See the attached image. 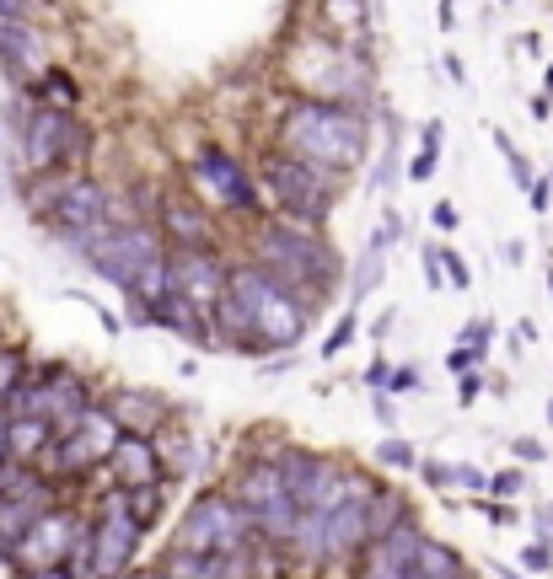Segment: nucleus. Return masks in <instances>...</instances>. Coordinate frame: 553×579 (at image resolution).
Wrapping results in <instances>:
<instances>
[{
  "mask_svg": "<svg viewBox=\"0 0 553 579\" xmlns=\"http://www.w3.org/2000/svg\"><path fill=\"white\" fill-rule=\"evenodd\" d=\"M425 531L414 520H398L393 531L371 537V552H366V575L376 579H419V563H425Z\"/></svg>",
  "mask_w": 553,
  "mask_h": 579,
  "instance_id": "4468645a",
  "label": "nucleus"
},
{
  "mask_svg": "<svg viewBox=\"0 0 553 579\" xmlns=\"http://www.w3.org/2000/svg\"><path fill=\"white\" fill-rule=\"evenodd\" d=\"M522 472H516V467H505V472H494V478H484V488H490L494 499H511V493H522Z\"/></svg>",
  "mask_w": 553,
  "mask_h": 579,
  "instance_id": "2f4dec72",
  "label": "nucleus"
},
{
  "mask_svg": "<svg viewBox=\"0 0 553 579\" xmlns=\"http://www.w3.org/2000/svg\"><path fill=\"white\" fill-rule=\"evenodd\" d=\"M258 269L275 274L285 290L307 296V290L334 284L338 258L312 237V226H302V220H269V226L258 231Z\"/></svg>",
  "mask_w": 553,
  "mask_h": 579,
  "instance_id": "20e7f679",
  "label": "nucleus"
},
{
  "mask_svg": "<svg viewBox=\"0 0 553 579\" xmlns=\"http://www.w3.org/2000/svg\"><path fill=\"white\" fill-rule=\"evenodd\" d=\"M6 123H11V140H17V156L28 172H55L65 161L87 156V129L70 119V108H32L28 97L17 92L11 108H6Z\"/></svg>",
  "mask_w": 553,
  "mask_h": 579,
  "instance_id": "39448f33",
  "label": "nucleus"
},
{
  "mask_svg": "<svg viewBox=\"0 0 553 579\" xmlns=\"http://www.w3.org/2000/svg\"><path fill=\"white\" fill-rule=\"evenodd\" d=\"M462 575V558L441 542H425V563H419V579H457Z\"/></svg>",
  "mask_w": 553,
  "mask_h": 579,
  "instance_id": "5701e85b",
  "label": "nucleus"
},
{
  "mask_svg": "<svg viewBox=\"0 0 553 579\" xmlns=\"http://www.w3.org/2000/svg\"><path fill=\"white\" fill-rule=\"evenodd\" d=\"M387 242H393L387 231H376V237L366 242L361 263H355V284H349V301H366L371 290L382 284V269H387V252H382V247H387Z\"/></svg>",
  "mask_w": 553,
  "mask_h": 579,
  "instance_id": "aec40b11",
  "label": "nucleus"
},
{
  "mask_svg": "<svg viewBox=\"0 0 553 579\" xmlns=\"http://www.w3.org/2000/svg\"><path fill=\"white\" fill-rule=\"evenodd\" d=\"M279 146L317 172H349L366 161V119L334 97H302L279 119Z\"/></svg>",
  "mask_w": 553,
  "mask_h": 579,
  "instance_id": "f03ea898",
  "label": "nucleus"
},
{
  "mask_svg": "<svg viewBox=\"0 0 553 579\" xmlns=\"http://www.w3.org/2000/svg\"><path fill=\"white\" fill-rule=\"evenodd\" d=\"M108 413L119 419V429H135V435H151L156 419H161V402L151 392H119L108 402Z\"/></svg>",
  "mask_w": 553,
  "mask_h": 579,
  "instance_id": "6ab92c4d",
  "label": "nucleus"
},
{
  "mask_svg": "<svg viewBox=\"0 0 553 579\" xmlns=\"http://www.w3.org/2000/svg\"><path fill=\"white\" fill-rule=\"evenodd\" d=\"M478 355H484V349H467V343H457V349L446 355V370H452V376H457V370H473V366H478Z\"/></svg>",
  "mask_w": 553,
  "mask_h": 579,
  "instance_id": "c9c22d12",
  "label": "nucleus"
},
{
  "mask_svg": "<svg viewBox=\"0 0 553 579\" xmlns=\"http://www.w3.org/2000/svg\"><path fill=\"white\" fill-rule=\"evenodd\" d=\"M398 520H408V505H403L398 493H382V488H376V493L366 499V542L371 537H382V531H393Z\"/></svg>",
  "mask_w": 553,
  "mask_h": 579,
  "instance_id": "412c9836",
  "label": "nucleus"
},
{
  "mask_svg": "<svg viewBox=\"0 0 553 579\" xmlns=\"http://www.w3.org/2000/svg\"><path fill=\"white\" fill-rule=\"evenodd\" d=\"M28 370H22V355H11V349H0V392L11 387V381H22Z\"/></svg>",
  "mask_w": 553,
  "mask_h": 579,
  "instance_id": "f704fd0d",
  "label": "nucleus"
},
{
  "mask_svg": "<svg viewBox=\"0 0 553 579\" xmlns=\"http://www.w3.org/2000/svg\"><path fill=\"white\" fill-rule=\"evenodd\" d=\"M92 537V558H87V575H124L135 563V548H140V526L124 510V493H108L97 526H87Z\"/></svg>",
  "mask_w": 553,
  "mask_h": 579,
  "instance_id": "f8f14e48",
  "label": "nucleus"
},
{
  "mask_svg": "<svg viewBox=\"0 0 553 579\" xmlns=\"http://www.w3.org/2000/svg\"><path fill=\"white\" fill-rule=\"evenodd\" d=\"M167 226H172L188 247H205V214H194L188 204H172V210H167Z\"/></svg>",
  "mask_w": 553,
  "mask_h": 579,
  "instance_id": "393cba45",
  "label": "nucleus"
},
{
  "mask_svg": "<svg viewBox=\"0 0 553 579\" xmlns=\"http://www.w3.org/2000/svg\"><path fill=\"white\" fill-rule=\"evenodd\" d=\"M247 531H253V520L237 499H226V493H199L194 505L184 510L178 520V548L188 552H247Z\"/></svg>",
  "mask_w": 553,
  "mask_h": 579,
  "instance_id": "423d86ee",
  "label": "nucleus"
},
{
  "mask_svg": "<svg viewBox=\"0 0 553 579\" xmlns=\"http://www.w3.org/2000/svg\"><path fill=\"white\" fill-rule=\"evenodd\" d=\"M549 87H553V64H549Z\"/></svg>",
  "mask_w": 553,
  "mask_h": 579,
  "instance_id": "3c124183",
  "label": "nucleus"
},
{
  "mask_svg": "<svg viewBox=\"0 0 553 579\" xmlns=\"http://www.w3.org/2000/svg\"><path fill=\"white\" fill-rule=\"evenodd\" d=\"M264 183L275 188L279 210L285 220H302V226H323L328 214H334V188H328V172H317L307 167L302 156H275L269 167H264Z\"/></svg>",
  "mask_w": 553,
  "mask_h": 579,
  "instance_id": "6e6552de",
  "label": "nucleus"
},
{
  "mask_svg": "<svg viewBox=\"0 0 553 579\" xmlns=\"http://www.w3.org/2000/svg\"><path fill=\"white\" fill-rule=\"evenodd\" d=\"M549 425H553V397H549Z\"/></svg>",
  "mask_w": 553,
  "mask_h": 579,
  "instance_id": "8fccbe9b",
  "label": "nucleus"
},
{
  "mask_svg": "<svg viewBox=\"0 0 553 579\" xmlns=\"http://www.w3.org/2000/svg\"><path fill=\"white\" fill-rule=\"evenodd\" d=\"M549 279H553V274H549Z\"/></svg>",
  "mask_w": 553,
  "mask_h": 579,
  "instance_id": "603ef678",
  "label": "nucleus"
},
{
  "mask_svg": "<svg viewBox=\"0 0 553 579\" xmlns=\"http://www.w3.org/2000/svg\"><path fill=\"white\" fill-rule=\"evenodd\" d=\"M452 488H473V493H478V488H484V472H478V467H452Z\"/></svg>",
  "mask_w": 553,
  "mask_h": 579,
  "instance_id": "4c0bfd02",
  "label": "nucleus"
},
{
  "mask_svg": "<svg viewBox=\"0 0 553 579\" xmlns=\"http://www.w3.org/2000/svg\"><path fill=\"white\" fill-rule=\"evenodd\" d=\"M108 188L92 183V178H76V183H65L60 193H55V226H60L65 242L87 247L92 237H102L108 231Z\"/></svg>",
  "mask_w": 553,
  "mask_h": 579,
  "instance_id": "ddd939ff",
  "label": "nucleus"
},
{
  "mask_svg": "<svg viewBox=\"0 0 553 579\" xmlns=\"http://www.w3.org/2000/svg\"><path fill=\"white\" fill-rule=\"evenodd\" d=\"M382 392H425V376H419V366L387 370V387H382Z\"/></svg>",
  "mask_w": 553,
  "mask_h": 579,
  "instance_id": "7c9ffc66",
  "label": "nucleus"
},
{
  "mask_svg": "<svg viewBox=\"0 0 553 579\" xmlns=\"http://www.w3.org/2000/svg\"><path fill=\"white\" fill-rule=\"evenodd\" d=\"M526 193H532V210H537V214H543V210L553 204V183H549V178H543V183L532 178V183H526Z\"/></svg>",
  "mask_w": 553,
  "mask_h": 579,
  "instance_id": "58836bf2",
  "label": "nucleus"
},
{
  "mask_svg": "<svg viewBox=\"0 0 553 579\" xmlns=\"http://www.w3.org/2000/svg\"><path fill=\"white\" fill-rule=\"evenodd\" d=\"M76 531H81V520L55 505V510H43V516H38L28 531H22V542L6 552V563H11V569H28V575H55V579H65V558H70V542H76Z\"/></svg>",
  "mask_w": 553,
  "mask_h": 579,
  "instance_id": "9d476101",
  "label": "nucleus"
},
{
  "mask_svg": "<svg viewBox=\"0 0 553 579\" xmlns=\"http://www.w3.org/2000/svg\"><path fill=\"white\" fill-rule=\"evenodd\" d=\"M32 0H0V22H17V17H28Z\"/></svg>",
  "mask_w": 553,
  "mask_h": 579,
  "instance_id": "a18cd8bd",
  "label": "nucleus"
},
{
  "mask_svg": "<svg viewBox=\"0 0 553 579\" xmlns=\"http://www.w3.org/2000/svg\"><path fill=\"white\" fill-rule=\"evenodd\" d=\"M38 81H43V87H38L43 102H55V108H70V102H76V81H70L65 70H49V64H43V76H38Z\"/></svg>",
  "mask_w": 553,
  "mask_h": 579,
  "instance_id": "b1692460",
  "label": "nucleus"
},
{
  "mask_svg": "<svg viewBox=\"0 0 553 579\" xmlns=\"http://www.w3.org/2000/svg\"><path fill=\"white\" fill-rule=\"evenodd\" d=\"M194 178L216 193L226 210H237V214H253L258 210V188H253V178H247L243 167L231 161V156L220 151V146H205V151L194 156Z\"/></svg>",
  "mask_w": 553,
  "mask_h": 579,
  "instance_id": "2eb2a0df",
  "label": "nucleus"
},
{
  "mask_svg": "<svg viewBox=\"0 0 553 579\" xmlns=\"http://www.w3.org/2000/svg\"><path fill=\"white\" fill-rule=\"evenodd\" d=\"M425 279H431V290H441V284H446V274H441V258H435V247H425Z\"/></svg>",
  "mask_w": 553,
  "mask_h": 579,
  "instance_id": "37998d69",
  "label": "nucleus"
},
{
  "mask_svg": "<svg viewBox=\"0 0 553 579\" xmlns=\"http://www.w3.org/2000/svg\"><path fill=\"white\" fill-rule=\"evenodd\" d=\"M355 328H361V317H355V306H349V311H344V317L334 322V333L323 338V360H334V355H344V349L355 343Z\"/></svg>",
  "mask_w": 553,
  "mask_h": 579,
  "instance_id": "bb28decb",
  "label": "nucleus"
},
{
  "mask_svg": "<svg viewBox=\"0 0 553 579\" xmlns=\"http://www.w3.org/2000/svg\"><path fill=\"white\" fill-rule=\"evenodd\" d=\"M366 387H371V392H382V387H387V360H371V370H366Z\"/></svg>",
  "mask_w": 553,
  "mask_h": 579,
  "instance_id": "c03bdc74",
  "label": "nucleus"
},
{
  "mask_svg": "<svg viewBox=\"0 0 553 579\" xmlns=\"http://www.w3.org/2000/svg\"><path fill=\"white\" fill-rule=\"evenodd\" d=\"M113 440H119V419H113L108 408H87L76 425L60 429V435L49 440L43 457H55V472H92V467L108 461Z\"/></svg>",
  "mask_w": 553,
  "mask_h": 579,
  "instance_id": "9b49d317",
  "label": "nucleus"
},
{
  "mask_svg": "<svg viewBox=\"0 0 553 579\" xmlns=\"http://www.w3.org/2000/svg\"><path fill=\"white\" fill-rule=\"evenodd\" d=\"M522 569L526 575H549L553 569V531H543V542L522 548Z\"/></svg>",
  "mask_w": 553,
  "mask_h": 579,
  "instance_id": "c85d7f7f",
  "label": "nucleus"
},
{
  "mask_svg": "<svg viewBox=\"0 0 553 579\" xmlns=\"http://www.w3.org/2000/svg\"><path fill=\"white\" fill-rule=\"evenodd\" d=\"M49 64V49H43V32L28 28V17L17 22H0V70L17 81V87H32Z\"/></svg>",
  "mask_w": 553,
  "mask_h": 579,
  "instance_id": "f3484780",
  "label": "nucleus"
},
{
  "mask_svg": "<svg viewBox=\"0 0 553 579\" xmlns=\"http://www.w3.org/2000/svg\"><path fill=\"white\" fill-rule=\"evenodd\" d=\"M43 510H55V483L43 472H32V461L28 467H11L6 461L0 467V558L22 542V531Z\"/></svg>",
  "mask_w": 553,
  "mask_h": 579,
  "instance_id": "1a4fd4ad",
  "label": "nucleus"
},
{
  "mask_svg": "<svg viewBox=\"0 0 553 579\" xmlns=\"http://www.w3.org/2000/svg\"><path fill=\"white\" fill-rule=\"evenodd\" d=\"M414 467L431 488H452V461H414Z\"/></svg>",
  "mask_w": 553,
  "mask_h": 579,
  "instance_id": "72a5a7b5",
  "label": "nucleus"
},
{
  "mask_svg": "<svg viewBox=\"0 0 553 579\" xmlns=\"http://www.w3.org/2000/svg\"><path fill=\"white\" fill-rule=\"evenodd\" d=\"M494 146H500V156H505V161H511V178H516V183H532V161H526L522 151H516V140H511V134H505V129H494Z\"/></svg>",
  "mask_w": 553,
  "mask_h": 579,
  "instance_id": "cd10ccee",
  "label": "nucleus"
},
{
  "mask_svg": "<svg viewBox=\"0 0 553 579\" xmlns=\"http://www.w3.org/2000/svg\"><path fill=\"white\" fill-rule=\"evenodd\" d=\"M414 446L408 440H398V435H387L382 446H376V467H398V472H414Z\"/></svg>",
  "mask_w": 553,
  "mask_h": 579,
  "instance_id": "a878e982",
  "label": "nucleus"
},
{
  "mask_svg": "<svg viewBox=\"0 0 553 579\" xmlns=\"http://www.w3.org/2000/svg\"><path fill=\"white\" fill-rule=\"evenodd\" d=\"M435 258H441V274L452 279L457 290H467V284H473V274H467V263H462V258L452 252V247H435Z\"/></svg>",
  "mask_w": 553,
  "mask_h": 579,
  "instance_id": "c756f323",
  "label": "nucleus"
},
{
  "mask_svg": "<svg viewBox=\"0 0 553 579\" xmlns=\"http://www.w3.org/2000/svg\"><path fill=\"white\" fill-rule=\"evenodd\" d=\"M431 220L441 226V231H457V204H435Z\"/></svg>",
  "mask_w": 553,
  "mask_h": 579,
  "instance_id": "79ce46f5",
  "label": "nucleus"
},
{
  "mask_svg": "<svg viewBox=\"0 0 553 579\" xmlns=\"http://www.w3.org/2000/svg\"><path fill=\"white\" fill-rule=\"evenodd\" d=\"M220 284H226V269L216 263V252H205V247H184L178 258H167V290H178L184 301L205 306L220 296Z\"/></svg>",
  "mask_w": 553,
  "mask_h": 579,
  "instance_id": "dca6fc26",
  "label": "nucleus"
},
{
  "mask_svg": "<svg viewBox=\"0 0 553 579\" xmlns=\"http://www.w3.org/2000/svg\"><path fill=\"white\" fill-rule=\"evenodd\" d=\"M537 531H553V505H543V510H537Z\"/></svg>",
  "mask_w": 553,
  "mask_h": 579,
  "instance_id": "de8ad7c7",
  "label": "nucleus"
},
{
  "mask_svg": "<svg viewBox=\"0 0 553 579\" xmlns=\"http://www.w3.org/2000/svg\"><path fill=\"white\" fill-rule=\"evenodd\" d=\"M435 156H441V119L425 123V146H419V156L408 161V178H414V183H431L435 178Z\"/></svg>",
  "mask_w": 553,
  "mask_h": 579,
  "instance_id": "4be33fe9",
  "label": "nucleus"
},
{
  "mask_svg": "<svg viewBox=\"0 0 553 579\" xmlns=\"http://www.w3.org/2000/svg\"><path fill=\"white\" fill-rule=\"evenodd\" d=\"M511 451H516L522 461H543V457H549V451H543V440H526V435H522V440H511Z\"/></svg>",
  "mask_w": 553,
  "mask_h": 579,
  "instance_id": "ea45409f",
  "label": "nucleus"
},
{
  "mask_svg": "<svg viewBox=\"0 0 553 579\" xmlns=\"http://www.w3.org/2000/svg\"><path fill=\"white\" fill-rule=\"evenodd\" d=\"M446 76H452L457 87H462V81H467V70H462V60H457V54H446Z\"/></svg>",
  "mask_w": 553,
  "mask_h": 579,
  "instance_id": "49530a36",
  "label": "nucleus"
},
{
  "mask_svg": "<svg viewBox=\"0 0 553 579\" xmlns=\"http://www.w3.org/2000/svg\"><path fill=\"white\" fill-rule=\"evenodd\" d=\"M108 467H113L119 488H135V483H156V472H161V457H156L151 435L119 429V440H113V451H108Z\"/></svg>",
  "mask_w": 553,
  "mask_h": 579,
  "instance_id": "a211bd4d",
  "label": "nucleus"
},
{
  "mask_svg": "<svg viewBox=\"0 0 553 579\" xmlns=\"http://www.w3.org/2000/svg\"><path fill=\"white\" fill-rule=\"evenodd\" d=\"M490 333H494V322L490 317H473V322H467V328H462V343H467V349H490Z\"/></svg>",
  "mask_w": 553,
  "mask_h": 579,
  "instance_id": "473e14b6",
  "label": "nucleus"
},
{
  "mask_svg": "<svg viewBox=\"0 0 553 579\" xmlns=\"http://www.w3.org/2000/svg\"><path fill=\"white\" fill-rule=\"evenodd\" d=\"M210 311H216L220 338H231V349H247V355H264V349L285 355L307 338V301L285 290L275 274H264L258 263L231 269Z\"/></svg>",
  "mask_w": 553,
  "mask_h": 579,
  "instance_id": "f257e3e1",
  "label": "nucleus"
},
{
  "mask_svg": "<svg viewBox=\"0 0 553 579\" xmlns=\"http://www.w3.org/2000/svg\"><path fill=\"white\" fill-rule=\"evenodd\" d=\"M484 516H490V526H516V510H505V505H500V499H494V505H484Z\"/></svg>",
  "mask_w": 553,
  "mask_h": 579,
  "instance_id": "a19ab883",
  "label": "nucleus"
},
{
  "mask_svg": "<svg viewBox=\"0 0 553 579\" xmlns=\"http://www.w3.org/2000/svg\"><path fill=\"white\" fill-rule=\"evenodd\" d=\"M457 376H462V387H457V402H462V408H467L473 397L484 392V376H478V370H457Z\"/></svg>",
  "mask_w": 553,
  "mask_h": 579,
  "instance_id": "e433bc0d",
  "label": "nucleus"
},
{
  "mask_svg": "<svg viewBox=\"0 0 553 579\" xmlns=\"http://www.w3.org/2000/svg\"><path fill=\"white\" fill-rule=\"evenodd\" d=\"M237 505L247 510L253 531L269 537V542H290V531H296V520H302V505H296V493L285 488L275 461H253V467H247L243 483H237Z\"/></svg>",
  "mask_w": 553,
  "mask_h": 579,
  "instance_id": "0eeeda50",
  "label": "nucleus"
},
{
  "mask_svg": "<svg viewBox=\"0 0 553 579\" xmlns=\"http://www.w3.org/2000/svg\"><path fill=\"white\" fill-rule=\"evenodd\" d=\"M11 461V446H6V413H0V467Z\"/></svg>",
  "mask_w": 553,
  "mask_h": 579,
  "instance_id": "09e8293b",
  "label": "nucleus"
},
{
  "mask_svg": "<svg viewBox=\"0 0 553 579\" xmlns=\"http://www.w3.org/2000/svg\"><path fill=\"white\" fill-rule=\"evenodd\" d=\"M87 263L108 284H119L129 301L151 306L156 296H167V242L156 237L151 226H119V231H102L81 247Z\"/></svg>",
  "mask_w": 553,
  "mask_h": 579,
  "instance_id": "7ed1b4c3",
  "label": "nucleus"
}]
</instances>
